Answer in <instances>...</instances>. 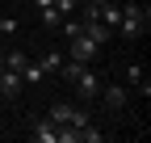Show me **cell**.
I'll list each match as a JSON object with an SVG mask.
<instances>
[{
	"label": "cell",
	"instance_id": "cell-1",
	"mask_svg": "<svg viewBox=\"0 0 151 143\" xmlns=\"http://www.w3.org/2000/svg\"><path fill=\"white\" fill-rule=\"evenodd\" d=\"M113 34H122V38H143L147 34V9L134 4V0H126L122 4V17H118V30Z\"/></svg>",
	"mask_w": 151,
	"mask_h": 143
},
{
	"label": "cell",
	"instance_id": "cell-2",
	"mask_svg": "<svg viewBox=\"0 0 151 143\" xmlns=\"http://www.w3.org/2000/svg\"><path fill=\"white\" fill-rule=\"evenodd\" d=\"M97 55H101V46L92 42L88 34H71V38H67V59H76V63H92Z\"/></svg>",
	"mask_w": 151,
	"mask_h": 143
},
{
	"label": "cell",
	"instance_id": "cell-3",
	"mask_svg": "<svg viewBox=\"0 0 151 143\" xmlns=\"http://www.w3.org/2000/svg\"><path fill=\"white\" fill-rule=\"evenodd\" d=\"M97 101H105L109 110H126L130 88H126V84H118V80H101V93H97Z\"/></svg>",
	"mask_w": 151,
	"mask_h": 143
},
{
	"label": "cell",
	"instance_id": "cell-4",
	"mask_svg": "<svg viewBox=\"0 0 151 143\" xmlns=\"http://www.w3.org/2000/svg\"><path fill=\"white\" fill-rule=\"evenodd\" d=\"M71 84H76V93H80L84 101H97V93H101V76H97V72H92L88 63L76 72V80H71Z\"/></svg>",
	"mask_w": 151,
	"mask_h": 143
},
{
	"label": "cell",
	"instance_id": "cell-5",
	"mask_svg": "<svg viewBox=\"0 0 151 143\" xmlns=\"http://www.w3.org/2000/svg\"><path fill=\"white\" fill-rule=\"evenodd\" d=\"M25 93V80H21V72H13V67H0V97H9V101H21Z\"/></svg>",
	"mask_w": 151,
	"mask_h": 143
},
{
	"label": "cell",
	"instance_id": "cell-6",
	"mask_svg": "<svg viewBox=\"0 0 151 143\" xmlns=\"http://www.w3.org/2000/svg\"><path fill=\"white\" fill-rule=\"evenodd\" d=\"M80 21H84V30H80V34H88V38L97 42V46H105V42L113 38V30H109L105 21H97V17H80Z\"/></svg>",
	"mask_w": 151,
	"mask_h": 143
},
{
	"label": "cell",
	"instance_id": "cell-7",
	"mask_svg": "<svg viewBox=\"0 0 151 143\" xmlns=\"http://www.w3.org/2000/svg\"><path fill=\"white\" fill-rule=\"evenodd\" d=\"M38 143H59V126H55L50 118H34V131H29Z\"/></svg>",
	"mask_w": 151,
	"mask_h": 143
},
{
	"label": "cell",
	"instance_id": "cell-8",
	"mask_svg": "<svg viewBox=\"0 0 151 143\" xmlns=\"http://www.w3.org/2000/svg\"><path fill=\"white\" fill-rule=\"evenodd\" d=\"M46 118L55 122V126H71V105L67 101H55L50 110H46Z\"/></svg>",
	"mask_w": 151,
	"mask_h": 143
},
{
	"label": "cell",
	"instance_id": "cell-9",
	"mask_svg": "<svg viewBox=\"0 0 151 143\" xmlns=\"http://www.w3.org/2000/svg\"><path fill=\"white\" fill-rule=\"evenodd\" d=\"M38 17H42V25H46V30H59V21H63V13L55 9V4H50V9H38Z\"/></svg>",
	"mask_w": 151,
	"mask_h": 143
},
{
	"label": "cell",
	"instance_id": "cell-10",
	"mask_svg": "<svg viewBox=\"0 0 151 143\" xmlns=\"http://www.w3.org/2000/svg\"><path fill=\"white\" fill-rule=\"evenodd\" d=\"M29 63V55H25V51H9V55H4V67H13V72H21Z\"/></svg>",
	"mask_w": 151,
	"mask_h": 143
},
{
	"label": "cell",
	"instance_id": "cell-11",
	"mask_svg": "<svg viewBox=\"0 0 151 143\" xmlns=\"http://www.w3.org/2000/svg\"><path fill=\"white\" fill-rule=\"evenodd\" d=\"M63 59H67V55H59V51H46V55H42V72H59Z\"/></svg>",
	"mask_w": 151,
	"mask_h": 143
},
{
	"label": "cell",
	"instance_id": "cell-12",
	"mask_svg": "<svg viewBox=\"0 0 151 143\" xmlns=\"http://www.w3.org/2000/svg\"><path fill=\"white\" fill-rule=\"evenodd\" d=\"M21 25H17V17H0V34H17Z\"/></svg>",
	"mask_w": 151,
	"mask_h": 143
},
{
	"label": "cell",
	"instance_id": "cell-13",
	"mask_svg": "<svg viewBox=\"0 0 151 143\" xmlns=\"http://www.w3.org/2000/svg\"><path fill=\"white\" fill-rule=\"evenodd\" d=\"M55 4V0H34V9H50Z\"/></svg>",
	"mask_w": 151,
	"mask_h": 143
},
{
	"label": "cell",
	"instance_id": "cell-14",
	"mask_svg": "<svg viewBox=\"0 0 151 143\" xmlns=\"http://www.w3.org/2000/svg\"><path fill=\"white\" fill-rule=\"evenodd\" d=\"M84 4H92V9H97V4H105V0H84Z\"/></svg>",
	"mask_w": 151,
	"mask_h": 143
},
{
	"label": "cell",
	"instance_id": "cell-15",
	"mask_svg": "<svg viewBox=\"0 0 151 143\" xmlns=\"http://www.w3.org/2000/svg\"><path fill=\"white\" fill-rule=\"evenodd\" d=\"M0 67H4V55H0Z\"/></svg>",
	"mask_w": 151,
	"mask_h": 143
}]
</instances>
